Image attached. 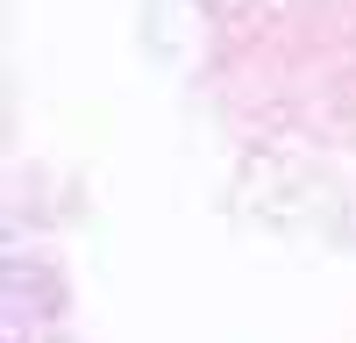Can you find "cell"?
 <instances>
[]
</instances>
